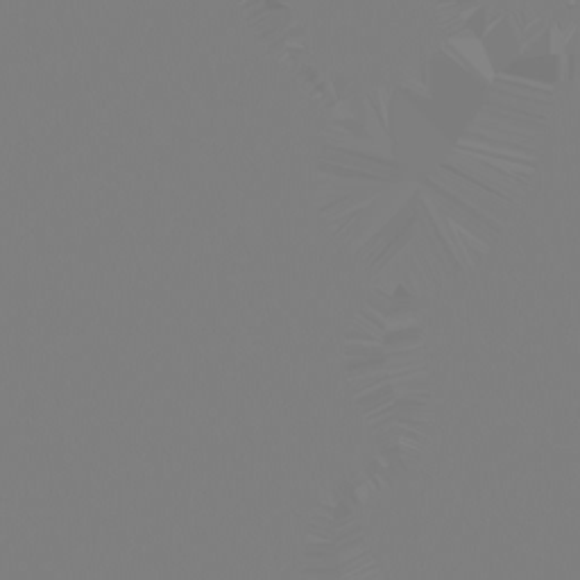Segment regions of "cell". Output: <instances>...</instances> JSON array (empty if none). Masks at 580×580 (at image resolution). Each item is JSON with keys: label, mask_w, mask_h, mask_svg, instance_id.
Returning a JSON list of instances; mask_svg holds the SVG:
<instances>
[{"label": "cell", "mask_w": 580, "mask_h": 580, "mask_svg": "<svg viewBox=\"0 0 580 580\" xmlns=\"http://www.w3.org/2000/svg\"><path fill=\"white\" fill-rule=\"evenodd\" d=\"M524 32L580 34V0H451Z\"/></svg>", "instance_id": "6da1fadb"}]
</instances>
